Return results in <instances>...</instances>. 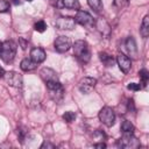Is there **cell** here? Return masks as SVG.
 Here are the masks:
<instances>
[{"label":"cell","mask_w":149,"mask_h":149,"mask_svg":"<svg viewBox=\"0 0 149 149\" xmlns=\"http://www.w3.org/2000/svg\"><path fill=\"white\" fill-rule=\"evenodd\" d=\"M73 55L77 57V59L81 63H87L91 58V50L88 44L83 41V40H78L74 42L73 44Z\"/></svg>","instance_id":"1"},{"label":"cell","mask_w":149,"mask_h":149,"mask_svg":"<svg viewBox=\"0 0 149 149\" xmlns=\"http://www.w3.org/2000/svg\"><path fill=\"white\" fill-rule=\"evenodd\" d=\"M16 43L14 41L0 42V57L5 63H12L16 55Z\"/></svg>","instance_id":"2"},{"label":"cell","mask_w":149,"mask_h":149,"mask_svg":"<svg viewBox=\"0 0 149 149\" xmlns=\"http://www.w3.org/2000/svg\"><path fill=\"white\" fill-rule=\"evenodd\" d=\"M45 85H47L50 98L55 102L59 104L64 98V87H63V85L59 83V80L48 81V83H45Z\"/></svg>","instance_id":"3"},{"label":"cell","mask_w":149,"mask_h":149,"mask_svg":"<svg viewBox=\"0 0 149 149\" xmlns=\"http://www.w3.org/2000/svg\"><path fill=\"white\" fill-rule=\"evenodd\" d=\"M99 120L107 127H112L115 123V113L113 111V108L105 106L100 109L99 112Z\"/></svg>","instance_id":"4"},{"label":"cell","mask_w":149,"mask_h":149,"mask_svg":"<svg viewBox=\"0 0 149 149\" xmlns=\"http://www.w3.org/2000/svg\"><path fill=\"white\" fill-rule=\"evenodd\" d=\"M118 146L125 149H135L139 148L141 143L133 134H123V136L118 141Z\"/></svg>","instance_id":"5"},{"label":"cell","mask_w":149,"mask_h":149,"mask_svg":"<svg viewBox=\"0 0 149 149\" xmlns=\"http://www.w3.org/2000/svg\"><path fill=\"white\" fill-rule=\"evenodd\" d=\"M3 77H5V79L9 86H13L16 88H21L23 86V79L19 72L9 71V72H6Z\"/></svg>","instance_id":"6"},{"label":"cell","mask_w":149,"mask_h":149,"mask_svg":"<svg viewBox=\"0 0 149 149\" xmlns=\"http://www.w3.org/2000/svg\"><path fill=\"white\" fill-rule=\"evenodd\" d=\"M97 85V79L93 78V77H84L83 79H80L79 84H78V87H79V91L84 94H88L93 91V88L95 87Z\"/></svg>","instance_id":"7"},{"label":"cell","mask_w":149,"mask_h":149,"mask_svg":"<svg viewBox=\"0 0 149 149\" xmlns=\"http://www.w3.org/2000/svg\"><path fill=\"white\" fill-rule=\"evenodd\" d=\"M74 24H76L74 19L70 16H59L55 21L56 28L61 30H72L74 28Z\"/></svg>","instance_id":"8"},{"label":"cell","mask_w":149,"mask_h":149,"mask_svg":"<svg viewBox=\"0 0 149 149\" xmlns=\"http://www.w3.org/2000/svg\"><path fill=\"white\" fill-rule=\"evenodd\" d=\"M74 21L81 26H86V27H90V26H93L95 22H94V19L92 17V15L85 10H77V14L74 16Z\"/></svg>","instance_id":"9"},{"label":"cell","mask_w":149,"mask_h":149,"mask_svg":"<svg viewBox=\"0 0 149 149\" xmlns=\"http://www.w3.org/2000/svg\"><path fill=\"white\" fill-rule=\"evenodd\" d=\"M54 45H55L56 51H58V52H65V51H68L71 48V40L68 36L61 35V36L56 37V40L54 42Z\"/></svg>","instance_id":"10"},{"label":"cell","mask_w":149,"mask_h":149,"mask_svg":"<svg viewBox=\"0 0 149 149\" xmlns=\"http://www.w3.org/2000/svg\"><path fill=\"white\" fill-rule=\"evenodd\" d=\"M116 62H118V65L120 68V70L123 72V73H128L130 71V68H132V62H130V58L128 56H126L125 54H119L118 57H116Z\"/></svg>","instance_id":"11"},{"label":"cell","mask_w":149,"mask_h":149,"mask_svg":"<svg viewBox=\"0 0 149 149\" xmlns=\"http://www.w3.org/2000/svg\"><path fill=\"white\" fill-rule=\"evenodd\" d=\"M125 45H126L127 52H128V55L130 56V58L137 59L139 52H137V47H136V43H135V40H134L133 36L127 37V40H126V42H125Z\"/></svg>","instance_id":"12"},{"label":"cell","mask_w":149,"mask_h":149,"mask_svg":"<svg viewBox=\"0 0 149 149\" xmlns=\"http://www.w3.org/2000/svg\"><path fill=\"white\" fill-rule=\"evenodd\" d=\"M40 76H41V78L43 79L44 83L58 80V76H57L56 71L52 70V69H50V68H43V69H41Z\"/></svg>","instance_id":"13"},{"label":"cell","mask_w":149,"mask_h":149,"mask_svg":"<svg viewBox=\"0 0 149 149\" xmlns=\"http://www.w3.org/2000/svg\"><path fill=\"white\" fill-rule=\"evenodd\" d=\"M45 51L42 49V48H33L31 50H30V58L35 62V63H37V64H40V63H42V62H44V59H45Z\"/></svg>","instance_id":"14"},{"label":"cell","mask_w":149,"mask_h":149,"mask_svg":"<svg viewBox=\"0 0 149 149\" xmlns=\"http://www.w3.org/2000/svg\"><path fill=\"white\" fill-rule=\"evenodd\" d=\"M37 63H35L31 58H23L20 63V68L22 71H33L34 69H36Z\"/></svg>","instance_id":"15"},{"label":"cell","mask_w":149,"mask_h":149,"mask_svg":"<svg viewBox=\"0 0 149 149\" xmlns=\"http://www.w3.org/2000/svg\"><path fill=\"white\" fill-rule=\"evenodd\" d=\"M140 34L143 38H147L149 36V16L146 15L142 20L141 28H140Z\"/></svg>","instance_id":"16"},{"label":"cell","mask_w":149,"mask_h":149,"mask_svg":"<svg viewBox=\"0 0 149 149\" xmlns=\"http://www.w3.org/2000/svg\"><path fill=\"white\" fill-rule=\"evenodd\" d=\"M99 58H100V61L102 62V64L105 65V66H113V64H114V58L109 55V54H107V52H99Z\"/></svg>","instance_id":"17"},{"label":"cell","mask_w":149,"mask_h":149,"mask_svg":"<svg viewBox=\"0 0 149 149\" xmlns=\"http://www.w3.org/2000/svg\"><path fill=\"white\" fill-rule=\"evenodd\" d=\"M121 130H122L123 134H133V132H134V126H133V123H132L130 121L123 120V121L121 122Z\"/></svg>","instance_id":"18"},{"label":"cell","mask_w":149,"mask_h":149,"mask_svg":"<svg viewBox=\"0 0 149 149\" xmlns=\"http://www.w3.org/2000/svg\"><path fill=\"white\" fill-rule=\"evenodd\" d=\"M62 3L64 7L69 8V9H76L78 10L80 8V5H79V1L78 0H62Z\"/></svg>","instance_id":"19"},{"label":"cell","mask_w":149,"mask_h":149,"mask_svg":"<svg viewBox=\"0 0 149 149\" xmlns=\"http://www.w3.org/2000/svg\"><path fill=\"white\" fill-rule=\"evenodd\" d=\"M87 3H88V6H90L94 12H97V13L101 12L102 8H104L101 0H87Z\"/></svg>","instance_id":"20"},{"label":"cell","mask_w":149,"mask_h":149,"mask_svg":"<svg viewBox=\"0 0 149 149\" xmlns=\"http://www.w3.org/2000/svg\"><path fill=\"white\" fill-rule=\"evenodd\" d=\"M139 77H140V80H141V86H146L148 84V80H149V72L147 71V69H142L140 70L139 72Z\"/></svg>","instance_id":"21"},{"label":"cell","mask_w":149,"mask_h":149,"mask_svg":"<svg viewBox=\"0 0 149 149\" xmlns=\"http://www.w3.org/2000/svg\"><path fill=\"white\" fill-rule=\"evenodd\" d=\"M34 29H35L36 31H38V33H43V31H45V29H47V23H45L44 21L40 20V21H37V22L34 24Z\"/></svg>","instance_id":"22"},{"label":"cell","mask_w":149,"mask_h":149,"mask_svg":"<svg viewBox=\"0 0 149 149\" xmlns=\"http://www.w3.org/2000/svg\"><path fill=\"white\" fill-rule=\"evenodd\" d=\"M74 119H76V114L73 112H71V111H68V112H65L63 114V120L65 122H68V123H71L72 121H74Z\"/></svg>","instance_id":"23"},{"label":"cell","mask_w":149,"mask_h":149,"mask_svg":"<svg viewBox=\"0 0 149 149\" xmlns=\"http://www.w3.org/2000/svg\"><path fill=\"white\" fill-rule=\"evenodd\" d=\"M9 10V2L7 0H0V13H6Z\"/></svg>","instance_id":"24"},{"label":"cell","mask_w":149,"mask_h":149,"mask_svg":"<svg viewBox=\"0 0 149 149\" xmlns=\"http://www.w3.org/2000/svg\"><path fill=\"white\" fill-rule=\"evenodd\" d=\"M141 85L140 84H136V83H129L128 85H127V88L128 90H132V91H139V90H141Z\"/></svg>","instance_id":"25"},{"label":"cell","mask_w":149,"mask_h":149,"mask_svg":"<svg viewBox=\"0 0 149 149\" xmlns=\"http://www.w3.org/2000/svg\"><path fill=\"white\" fill-rule=\"evenodd\" d=\"M44 148H55V146L45 141V142H43V143H42V146H41V149H44Z\"/></svg>","instance_id":"26"},{"label":"cell","mask_w":149,"mask_h":149,"mask_svg":"<svg viewBox=\"0 0 149 149\" xmlns=\"http://www.w3.org/2000/svg\"><path fill=\"white\" fill-rule=\"evenodd\" d=\"M94 147H95V148H106V143H104V142L95 143V144H94Z\"/></svg>","instance_id":"27"},{"label":"cell","mask_w":149,"mask_h":149,"mask_svg":"<svg viewBox=\"0 0 149 149\" xmlns=\"http://www.w3.org/2000/svg\"><path fill=\"white\" fill-rule=\"evenodd\" d=\"M5 73H6V72H5L3 68H2V66H0V78H2V77L5 76Z\"/></svg>","instance_id":"28"},{"label":"cell","mask_w":149,"mask_h":149,"mask_svg":"<svg viewBox=\"0 0 149 149\" xmlns=\"http://www.w3.org/2000/svg\"><path fill=\"white\" fill-rule=\"evenodd\" d=\"M123 1H125V2H127L128 0H123ZM118 2H120V5H121V2H122V0H115V3H118ZM121 6H122V5H121Z\"/></svg>","instance_id":"29"},{"label":"cell","mask_w":149,"mask_h":149,"mask_svg":"<svg viewBox=\"0 0 149 149\" xmlns=\"http://www.w3.org/2000/svg\"><path fill=\"white\" fill-rule=\"evenodd\" d=\"M26 1H33V0H26Z\"/></svg>","instance_id":"30"}]
</instances>
